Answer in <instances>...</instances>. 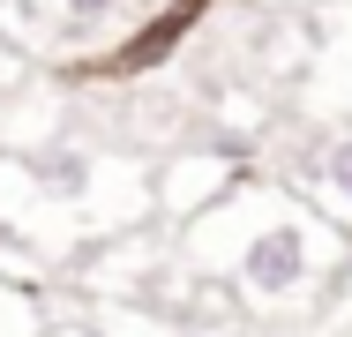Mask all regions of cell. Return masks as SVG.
<instances>
[{
  "label": "cell",
  "mask_w": 352,
  "mask_h": 337,
  "mask_svg": "<svg viewBox=\"0 0 352 337\" xmlns=\"http://www.w3.org/2000/svg\"><path fill=\"white\" fill-rule=\"evenodd\" d=\"M330 188H338V195L352 202V135L338 142V150H330Z\"/></svg>",
  "instance_id": "obj_2"
},
{
  "label": "cell",
  "mask_w": 352,
  "mask_h": 337,
  "mask_svg": "<svg viewBox=\"0 0 352 337\" xmlns=\"http://www.w3.org/2000/svg\"><path fill=\"white\" fill-rule=\"evenodd\" d=\"M307 270H315V240H307V225H300V217L263 225V232L240 248V285H248V292H270V300L300 292V285H307Z\"/></svg>",
  "instance_id": "obj_1"
}]
</instances>
